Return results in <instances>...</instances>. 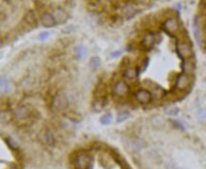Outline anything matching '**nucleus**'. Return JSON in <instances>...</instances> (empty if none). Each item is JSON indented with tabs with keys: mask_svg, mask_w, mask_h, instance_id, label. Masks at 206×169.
Here are the masks:
<instances>
[{
	"mask_svg": "<svg viewBox=\"0 0 206 169\" xmlns=\"http://www.w3.org/2000/svg\"><path fill=\"white\" fill-rule=\"evenodd\" d=\"M176 50L178 56L182 60L189 59L193 57V48L189 41H186L184 39H178L176 43Z\"/></svg>",
	"mask_w": 206,
	"mask_h": 169,
	"instance_id": "1",
	"label": "nucleus"
},
{
	"mask_svg": "<svg viewBox=\"0 0 206 169\" xmlns=\"http://www.w3.org/2000/svg\"><path fill=\"white\" fill-rule=\"evenodd\" d=\"M74 164L76 169H91L93 166V158L90 154L81 152L75 157Z\"/></svg>",
	"mask_w": 206,
	"mask_h": 169,
	"instance_id": "2",
	"label": "nucleus"
},
{
	"mask_svg": "<svg viewBox=\"0 0 206 169\" xmlns=\"http://www.w3.org/2000/svg\"><path fill=\"white\" fill-rule=\"evenodd\" d=\"M69 106V101L63 94H56L51 101V108L56 112H63Z\"/></svg>",
	"mask_w": 206,
	"mask_h": 169,
	"instance_id": "3",
	"label": "nucleus"
},
{
	"mask_svg": "<svg viewBox=\"0 0 206 169\" xmlns=\"http://www.w3.org/2000/svg\"><path fill=\"white\" fill-rule=\"evenodd\" d=\"M163 30L170 35H176L179 32L181 29V24H179L177 18L175 16H170L166 18L162 24Z\"/></svg>",
	"mask_w": 206,
	"mask_h": 169,
	"instance_id": "4",
	"label": "nucleus"
},
{
	"mask_svg": "<svg viewBox=\"0 0 206 169\" xmlns=\"http://www.w3.org/2000/svg\"><path fill=\"white\" fill-rule=\"evenodd\" d=\"M192 84V77L190 75H187L185 73H181L177 75L176 77L175 81V89L179 91V92H183V91L187 90Z\"/></svg>",
	"mask_w": 206,
	"mask_h": 169,
	"instance_id": "5",
	"label": "nucleus"
},
{
	"mask_svg": "<svg viewBox=\"0 0 206 169\" xmlns=\"http://www.w3.org/2000/svg\"><path fill=\"white\" fill-rule=\"evenodd\" d=\"M135 99L138 103H140L142 105H146V104H149L152 101L153 95L150 90L141 88V89H138L135 93Z\"/></svg>",
	"mask_w": 206,
	"mask_h": 169,
	"instance_id": "6",
	"label": "nucleus"
},
{
	"mask_svg": "<svg viewBox=\"0 0 206 169\" xmlns=\"http://www.w3.org/2000/svg\"><path fill=\"white\" fill-rule=\"evenodd\" d=\"M129 85L123 80H118L115 83L114 88H113V92L117 96L123 97L125 96H127L129 93Z\"/></svg>",
	"mask_w": 206,
	"mask_h": 169,
	"instance_id": "7",
	"label": "nucleus"
},
{
	"mask_svg": "<svg viewBox=\"0 0 206 169\" xmlns=\"http://www.w3.org/2000/svg\"><path fill=\"white\" fill-rule=\"evenodd\" d=\"M14 116L17 120H26L31 117V110L27 106H19L15 109Z\"/></svg>",
	"mask_w": 206,
	"mask_h": 169,
	"instance_id": "8",
	"label": "nucleus"
},
{
	"mask_svg": "<svg viewBox=\"0 0 206 169\" xmlns=\"http://www.w3.org/2000/svg\"><path fill=\"white\" fill-rule=\"evenodd\" d=\"M52 15H54V18H55L56 24H64L69 18L68 14L61 8L56 9L54 11V12H52Z\"/></svg>",
	"mask_w": 206,
	"mask_h": 169,
	"instance_id": "9",
	"label": "nucleus"
},
{
	"mask_svg": "<svg viewBox=\"0 0 206 169\" xmlns=\"http://www.w3.org/2000/svg\"><path fill=\"white\" fill-rule=\"evenodd\" d=\"M156 43V37L153 32H148L144 35L141 40V46L144 49H151Z\"/></svg>",
	"mask_w": 206,
	"mask_h": 169,
	"instance_id": "10",
	"label": "nucleus"
},
{
	"mask_svg": "<svg viewBox=\"0 0 206 169\" xmlns=\"http://www.w3.org/2000/svg\"><path fill=\"white\" fill-rule=\"evenodd\" d=\"M195 68H196L195 62H194V60H192L191 58H189V59L182 60V63H181L182 73H185V74L191 76L193 73L195 72Z\"/></svg>",
	"mask_w": 206,
	"mask_h": 169,
	"instance_id": "11",
	"label": "nucleus"
},
{
	"mask_svg": "<svg viewBox=\"0 0 206 169\" xmlns=\"http://www.w3.org/2000/svg\"><path fill=\"white\" fill-rule=\"evenodd\" d=\"M41 24L46 28L54 27L56 23L52 14H50V12H45V14H43L41 15Z\"/></svg>",
	"mask_w": 206,
	"mask_h": 169,
	"instance_id": "12",
	"label": "nucleus"
},
{
	"mask_svg": "<svg viewBox=\"0 0 206 169\" xmlns=\"http://www.w3.org/2000/svg\"><path fill=\"white\" fill-rule=\"evenodd\" d=\"M123 76L129 81H135L138 76V71L135 67H127L124 70Z\"/></svg>",
	"mask_w": 206,
	"mask_h": 169,
	"instance_id": "13",
	"label": "nucleus"
},
{
	"mask_svg": "<svg viewBox=\"0 0 206 169\" xmlns=\"http://www.w3.org/2000/svg\"><path fill=\"white\" fill-rule=\"evenodd\" d=\"M23 23L27 26V27H31V28H34L36 26V19H35V14L32 11L28 12L27 14L25 15L23 18Z\"/></svg>",
	"mask_w": 206,
	"mask_h": 169,
	"instance_id": "14",
	"label": "nucleus"
},
{
	"mask_svg": "<svg viewBox=\"0 0 206 169\" xmlns=\"http://www.w3.org/2000/svg\"><path fill=\"white\" fill-rule=\"evenodd\" d=\"M137 14V9L133 5H127L122 10V16L126 19H130Z\"/></svg>",
	"mask_w": 206,
	"mask_h": 169,
	"instance_id": "15",
	"label": "nucleus"
},
{
	"mask_svg": "<svg viewBox=\"0 0 206 169\" xmlns=\"http://www.w3.org/2000/svg\"><path fill=\"white\" fill-rule=\"evenodd\" d=\"M193 30H194V35L195 38L199 46H201V29H199V22L198 17L197 16L194 20V26H193Z\"/></svg>",
	"mask_w": 206,
	"mask_h": 169,
	"instance_id": "16",
	"label": "nucleus"
},
{
	"mask_svg": "<svg viewBox=\"0 0 206 169\" xmlns=\"http://www.w3.org/2000/svg\"><path fill=\"white\" fill-rule=\"evenodd\" d=\"M0 87H1V92L3 94H9L11 92V90H12V85H11V83L10 81L6 79V77L2 76L1 77V79H0Z\"/></svg>",
	"mask_w": 206,
	"mask_h": 169,
	"instance_id": "17",
	"label": "nucleus"
},
{
	"mask_svg": "<svg viewBox=\"0 0 206 169\" xmlns=\"http://www.w3.org/2000/svg\"><path fill=\"white\" fill-rule=\"evenodd\" d=\"M101 64V60L100 58H99L98 56H93L91 57V59L89 60V68L92 70V71H96L99 68V66H100Z\"/></svg>",
	"mask_w": 206,
	"mask_h": 169,
	"instance_id": "18",
	"label": "nucleus"
},
{
	"mask_svg": "<svg viewBox=\"0 0 206 169\" xmlns=\"http://www.w3.org/2000/svg\"><path fill=\"white\" fill-rule=\"evenodd\" d=\"M88 51L84 45H79L76 48V55L79 58V59H84V58L87 56Z\"/></svg>",
	"mask_w": 206,
	"mask_h": 169,
	"instance_id": "19",
	"label": "nucleus"
},
{
	"mask_svg": "<svg viewBox=\"0 0 206 169\" xmlns=\"http://www.w3.org/2000/svg\"><path fill=\"white\" fill-rule=\"evenodd\" d=\"M151 121L153 123V125H156V126H159V125L163 124V119L159 115H155L151 119Z\"/></svg>",
	"mask_w": 206,
	"mask_h": 169,
	"instance_id": "20",
	"label": "nucleus"
},
{
	"mask_svg": "<svg viewBox=\"0 0 206 169\" xmlns=\"http://www.w3.org/2000/svg\"><path fill=\"white\" fill-rule=\"evenodd\" d=\"M129 117H130V114L128 112H126V111H121V112H119L117 114V122H122L124 120H126L127 119H129Z\"/></svg>",
	"mask_w": 206,
	"mask_h": 169,
	"instance_id": "21",
	"label": "nucleus"
},
{
	"mask_svg": "<svg viewBox=\"0 0 206 169\" xmlns=\"http://www.w3.org/2000/svg\"><path fill=\"white\" fill-rule=\"evenodd\" d=\"M5 141H6V144H8V146L12 149V150H14V151H17L18 150V146L15 144V141L12 140V139H11V138H6L5 139Z\"/></svg>",
	"mask_w": 206,
	"mask_h": 169,
	"instance_id": "22",
	"label": "nucleus"
},
{
	"mask_svg": "<svg viewBox=\"0 0 206 169\" xmlns=\"http://www.w3.org/2000/svg\"><path fill=\"white\" fill-rule=\"evenodd\" d=\"M165 113L170 117H175L177 116L179 113V109L177 107H170L165 110Z\"/></svg>",
	"mask_w": 206,
	"mask_h": 169,
	"instance_id": "23",
	"label": "nucleus"
},
{
	"mask_svg": "<svg viewBox=\"0 0 206 169\" xmlns=\"http://www.w3.org/2000/svg\"><path fill=\"white\" fill-rule=\"evenodd\" d=\"M42 140H43V141L45 142V144H54V138H52V136L49 132L45 133L43 135V139Z\"/></svg>",
	"mask_w": 206,
	"mask_h": 169,
	"instance_id": "24",
	"label": "nucleus"
},
{
	"mask_svg": "<svg viewBox=\"0 0 206 169\" xmlns=\"http://www.w3.org/2000/svg\"><path fill=\"white\" fill-rule=\"evenodd\" d=\"M112 120V115L111 114H105L100 118V122L102 124H109Z\"/></svg>",
	"mask_w": 206,
	"mask_h": 169,
	"instance_id": "25",
	"label": "nucleus"
},
{
	"mask_svg": "<svg viewBox=\"0 0 206 169\" xmlns=\"http://www.w3.org/2000/svg\"><path fill=\"white\" fill-rule=\"evenodd\" d=\"M197 118L199 120H206V110L205 109H201L199 110L197 114Z\"/></svg>",
	"mask_w": 206,
	"mask_h": 169,
	"instance_id": "26",
	"label": "nucleus"
},
{
	"mask_svg": "<svg viewBox=\"0 0 206 169\" xmlns=\"http://www.w3.org/2000/svg\"><path fill=\"white\" fill-rule=\"evenodd\" d=\"M49 36H50V32H42V34L39 35L38 38H39L40 40H46Z\"/></svg>",
	"mask_w": 206,
	"mask_h": 169,
	"instance_id": "27",
	"label": "nucleus"
},
{
	"mask_svg": "<svg viewBox=\"0 0 206 169\" xmlns=\"http://www.w3.org/2000/svg\"><path fill=\"white\" fill-rule=\"evenodd\" d=\"M121 54H122V51H117V52H114V53L112 54V56L117 57V56H119Z\"/></svg>",
	"mask_w": 206,
	"mask_h": 169,
	"instance_id": "28",
	"label": "nucleus"
},
{
	"mask_svg": "<svg viewBox=\"0 0 206 169\" xmlns=\"http://www.w3.org/2000/svg\"><path fill=\"white\" fill-rule=\"evenodd\" d=\"M8 169H17V168H15V167H11V168H8Z\"/></svg>",
	"mask_w": 206,
	"mask_h": 169,
	"instance_id": "29",
	"label": "nucleus"
}]
</instances>
